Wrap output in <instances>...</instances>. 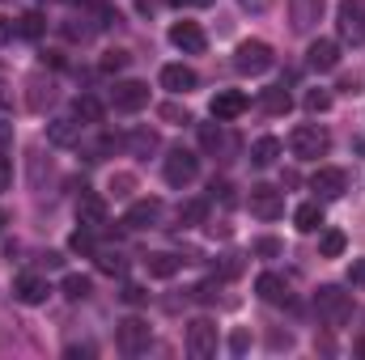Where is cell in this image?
Segmentation results:
<instances>
[{
    "mask_svg": "<svg viewBox=\"0 0 365 360\" xmlns=\"http://www.w3.org/2000/svg\"><path fill=\"white\" fill-rule=\"evenodd\" d=\"M293 225H297L302 233H319V229H323V203H319V199L302 203V208L293 212Z\"/></svg>",
    "mask_w": 365,
    "mask_h": 360,
    "instance_id": "obj_19",
    "label": "cell"
},
{
    "mask_svg": "<svg viewBox=\"0 0 365 360\" xmlns=\"http://www.w3.org/2000/svg\"><path fill=\"white\" fill-rule=\"evenodd\" d=\"M47 136H51V144H77L81 140V123L77 119H56L47 127Z\"/></svg>",
    "mask_w": 365,
    "mask_h": 360,
    "instance_id": "obj_21",
    "label": "cell"
},
{
    "mask_svg": "<svg viewBox=\"0 0 365 360\" xmlns=\"http://www.w3.org/2000/svg\"><path fill=\"white\" fill-rule=\"evenodd\" d=\"M128 149H132L136 157H149V153H158V149H162V140H158V132H149V127H136V132L128 136Z\"/></svg>",
    "mask_w": 365,
    "mask_h": 360,
    "instance_id": "obj_22",
    "label": "cell"
},
{
    "mask_svg": "<svg viewBox=\"0 0 365 360\" xmlns=\"http://www.w3.org/2000/svg\"><path fill=\"white\" fill-rule=\"evenodd\" d=\"M251 216H259V221H276V216H284V191H276L268 182H259V186H251Z\"/></svg>",
    "mask_w": 365,
    "mask_h": 360,
    "instance_id": "obj_4",
    "label": "cell"
},
{
    "mask_svg": "<svg viewBox=\"0 0 365 360\" xmlns=\"http://www.w3.org/2000/svg\"><path fill=\"white\" fill-rule=\"evenodd\" d=\"M195 4H212V0H195Z\"/></svg>",
    "mask_w": 365,
    "mask_h": 360,
    "instance_id": "obj_50",
    "label": "cell"
},
{
    "mask_svg": "<svg viewBox=\"0 0 365 360\" xmlns=\"http://www.w3.org/2000/svg\"><path fill=\"white\" fill-rule=\"evenodd\" d=\"M264 110H268V115H289V110H293V97H289V90H284V85L264 90Z\"/></svg>",
    "mask_w": 365,
    "mask_h": 360,
    "instance_id": "obj_23",
    "label": "cell"
},
{
    "mask_svg": "<svg viewBox=\"0 0 365 360\" xmlns=\"http://www.w3.org/2000/svg\"><path fill=\"white\" fill-rule=\"evenodd\" d=\"M340 34H344V43H353V47L365 43V0H344V4H340Z\"/></svg>",
    "mask_w": 365,
    "mask_h": 360,
    "instance_id": "obj_6",
    "label": "cell"
},
{
    "mask_svg": "<svg viewBox=\"0 0 365 360\" xmlns=\"http://www.w3.org/2000/svg\"><path fill=\"white\" fill-rule=\"evenodd\" d=\"M9 182H13V166L9 157H0V191H9Z\"/></svg>",
    "mask_w": 365,
    "mask_h": 360,
    "instance_id": "obj_42",
    "label": "cell"
},
{
    "mask_svg": "<svg viewBox=\"0 0 365 360\" xmlns=\"http://www.w3.org/2000/svg\"><path fill=\"white\" fill-rule=\"evenodd\" d=\"M327 106H331V93L327 90H310L306 93V110H310V115H323Z\"/></svg>",
    "mask_w": 365,
    "mask_h": 360,
    "instance_id": "obj_34",
    "label": "cell"
},
{
    "mask_svg": "<svg viewBox=\"0 0 365 360\" xmlns=\"http://www.w3.org/2000/svg\"><path fill=\"white\" fill-rule=\"evenodd\" d=\"M158 216H162V199H136V203L128 208L123 225H128V229H153Z\"/></svg>",
    "mask_w": 365,
    "mask_h": 360,
    "instance_id": "obj_14",
    "label": "cell"
},
{
    "mask_svg": "<svg viewBox=\"0 0 365 360\" xmlns=\"http://www.w3.org/2000/svg\"><path fill=\"white\" fill-rule=\"evenodd\" d=\"M98 268L106 271V275H123V259L119 255H98Z\"/></svg>",
    "mask_w": 365,
    "mask_h": 360,
    "instance_id": "obj_40",
    "label": "cell"
},
{
    "mask_svg": "<svg viewBox=\"0 0 365 360\" xmlns=\"http://www.w3.org/2000/svg\"><path fill=\"white\" fill-rule=\"evenodd\" d=\"M13 30H17V26H9V17H0V43H9V38H13Z\"/></svg>",
    "mask_w": 365,
    "mask_h": 360,
    "instance_id": "obj_45",
    "label": "cell"
},
{
    "mask_svg": "<svg viewBox=\"0 0 365 360\" xmlns=\"http://www.w3.org/2000/svg\"><path fill=\"white\" fill-rule=\"evenodd\" d=\"M187 352L195 360H204V356L217 352V327H212L208 318H195V322L187 327Z\"/></svg>",
    "mask_w": 365,
    "mask_h": 360,
    "instance_id": "obj_8",
    "label": "cell"
},
{
    "mask_svg": "<svg viewBox=\"0 0 365 360\" xmlns=\"http://www.w3.org/2000/svg\"><path fill=\"white\" fill-rule=\"evenodd\" d=\"M43 30H47V17H43V13H26V17L17 21V34H21V38H38Z\"/></svg>",
    "mask_w": 365,
    "mask_h": 360,
    "instance_id": "obj_30",
    "label": "cell"
},
{
    "mask_svg": "<svg viewBox=\"0 0 365 360\" xmlns=\"http://www.w3.org/2000/svg\"><path fill=\"white\" fill-rule=\"evenodd\" d=\"M158 115H162L166 123H191V115L182 110L179 102H166V106H158Z\"/></svg>",
    "mask_w": 365,
    "mask_h": 360,
    "instance_id": "obj_35",
    "label": "cell"
},
{
    "mask_svg": "<svg viewBox=\"0 0 365 360\" xmlns=\"http://www.w3.org/2000/svg\"><path fill=\"white\" fill-rule=\"evenodd\" d=\"M60 288H64V297H68V301H86V297H90V288H93V280L73 271V275H64V284H60Z\"/></svg>",
    "mask_w": 365,
    "mask_h": 360,
    "instance_id": "obj_25",
    "label": "cell"
},
{
    "mask_svg": "<svg viewBox=\"0 0 365 360\" xmlns=\"http://www.w3.org/2000/svg\"><path fill=\"white\" fill-rule=\"evenodd\" d=\"M344 246H349V238H344L340 229H327V233L319 238V250H323V259H340V255H344Z\"/></svg>",
    "mask_w": 365,
    "mask_h": 360,
    "instance_id": "obj_26",
    "label": "cell"
},
{
    "mask_svg": "<svg viewBox=\"0 0 365 360\" xmlns=\"http://www.w3.org/2000/svg\"><path fill=\"white\" fill-rule=\"evenodd\" d=\"M145 268H149V275H153V280H170V275L179 271V259L162 250V255H149V259H145Z\"/></svg>",
    "mask_w": 365,
    "mask_h": 360,
    "instance_id": "obj_24",
    "label": "cell"
},
{
    "mask_svg": "<svg viewBox=\"0 0 365 360\" xmlns=\"http://www.w3.org/2000/svg\"><path fill=\"white\" fill-rule=\"evenodd\" d=\"M77 221L98 233V229L106 225V199H102V195H81V199H77Z\"/></svg>",
    "mask_w": 365,
    "mask_h": 360,
    "instance_id": "obj_16",
    "label": "cell"
},
{
    "mask_svg": "<svg viewBox=\"0 0 365 360\" xmlns=\"http://www.w3.org/2000/svg\"><path fill=\"white\" fill-rule=\"evenodd\" d=\"M344 170H336V166H323V170H314V179H310V191H319V199H340L344 195Z\"/></svg>",
    "mask_w": 365,
    "mask_h": 360,
    "instance_id": "obj_12",
    "label": "cell"
},
{
    "mask_svg": "<svg viewBox=\"0 0 365 360\" xmlns=\"http://www.w3.org/2000/svg\"><path fill=\"white\" fill-rule=\"evenodd\" d=\"M170 43H175L179 51H187V55H200V51L208 47L200 21H175V26H170Z\"/></svg>",
    "mask_w": 365,
    "mask_h": 360,
    "instance_id": "obj_11",
    "label": "cell"
},
{
    "mask_svg": "<svg viewBox=\"0 0 365 360\" xmlns=\"http://www.w3.org/2000/svg\"><path fill=\"white\" fill-rule=\"evenodd\" d=\"M280 250H284V246H280L276 238H259V242H255V255H259V259H276Z\"/></svg>",
    "mask_w": 365,
    "mask_h": 360,
    "instance_id": "obj_38",
    "label": "cell"
},
{
    "mask_svg": "<svg viewBox=\"0 0 365 360\" xmlns=\"http://www.w3.org/2000/svg\"><path fill=\"white\" fill-rule=\"evenodd\" d=\"M110 191H115V199H128V195L136 191V179H132V174H115V179H110Z\"/></svg>",
    "mask_w": 365,
    "mask_h": 360,
    "instance_id": "obj_37",
    "label": "cell"
},
{
    "mask_svg": "<svg viewBox=\"0 0 365 360\" xmlns=\"http://www.w3.org/2000/svg\"><path fill=\"white\" fill-rule=\"evenodd\" d=\"M272 47L264 43V38H247V43H238V55H234V68L242 73V77H259V73H268L272 68Z\"/></svg>",
    "mask_w": 365,
    "mask_h": 360,
    "instance_id": "obj_3",
    "label": "cell"
},
{
    "mask_svg": "<svg viewBox=\"0 0 365 360\" xmlns=\"http://www.w3.org/2000/svg\"><path fill=\"white\" fill-rule=\"evenodd\" d=\"M149 344H153V331H149V322H140V318H128V322H119V348H123L128 356H140V352H149Z\"/></svg>",
    "mask_w": 365,
    "mask_h": 360,
    "instance_id": "obj_7",
    "label": "cell"
},
{
    "mask_svg": "<svg viewBox=\"0 0 365 360\" xmlns=\"http://www.w3.org/2000/svg\"><path fill=\"white\" fill-rule=\"evenodd\" d=\"M110 102H115V110H145L149 106V85L145 81H119L115 90H110Z\"/></svg>",
    "mask_w": 365,
    "mask_h": 360,
    "instance_id": "obj_9",
    "label": "cell"
},
{
    "mask_svg": "<svg viewBox=\"0 0 365 360\" xmlns=\"http://www.w3.org/2000/svg\"><path fill=\"white\" fill-rule=\"evenodd\" d=\"M242 9H251V13H268L272 9V0H238Z\"/></svg>",
    "mask_w": 365,
    "mask_h": 360,
    "instance_id": "obj_43",
    "label": "cell"
},
{
    "mask_svg": "<svg viewBox=\"0 0 365 360\" xmlns=\"http://www.w3.org/2000/svg\"><path fill=\"white\" fill-rule=\"evenodd\" d=\"M9 136H13V127H9V123H4V119H0V144H4V140H9Z\"/></svg>",
    "mask_w": 365,
    "mask_h": 360,
    "instance_id": "obj_46",
    "label": "cell"
},
{
    "mask_svg": "<svg viewBox=\"0 0 365 360\" xmlns=\"http://www.w3.org/2000/svg\"><path fill=\"white\" fill-rule=\"evenodd\" d=\"M64 4H81V0H64Z\"/></svg>",
    "mask_w": 365,
    "mask_h": 360,
    "instance_id": "obj_51",
    "label": "cell"
},
{
    "mask_svg": "<svg viewBox=\"0 0 365 360\" xmlns=\"http://www.w3.org/2000/svg\"><path fill=\"white\" fill-rule=\"evenodd\" d=\"M289 149H293V157H302V162H319V157H327L331 136H327L319 123H302V127L289 136Z\"/></svg>",
    "mask_w": 365,
    "mask_h": 360,
    "instance_id": "obj_1",
    "label": "cell"
},
{
    "mask_svg": "<svg viewBox=\"0 0 365 360\" xmlns=\"http://www.w3.org/2000/svg\"><path fill=\"white\" fill-rule=\"evenodd\" d=\"M47 292H51V288H47L43 275H17V280H13V297H17L21 305H43Z\"/></svg>",
    "mask_w": 365,
    "mask_h": 360,
    "instance_id": "obj_15",
    "label": "cell"
},
{
    "mask_svg": "<svg viewBox=\"0 0 365 360\" xmlns=\"http://www.w3.org/2000/svg\"><path fill=\"white\" fill-rule=\"evenodd\" d=\"M26 102H30V110H47V106L56 102L51 81H47V85H43V81H30V97H26Z\"/></svg>",
    "mask_w": 365,
    "mask_h": 360,
    "instance_id": "obj_28",
    "label": "cell"
},
{
    "mask_svg": "<svg viewBox=\"0 0 365 360\" xmlns=\"http://www.w3.org/2000/svg\"><path fill=\"white\" fill-rule=\"evenodd\" d=\"M162 170H166V182L170 186H187V182H195V174H200V157L187 153V149H175Z\"/></svg>",
    "mask_w": 365,
    "mask_h": 360,
    "instance_id": "obj_5",
    "label": "cell"
},
{
    "mask_svg": "<svg viewBox=\"0 0 365 360\" xmlns=\"http://www.w3.org/2000/svg\"><path fill=\"white\" fill-rule=\"evenodd\" d=\"M349 280H353V284H361V288H365V263H353V268H349Z\"/></svg>",
    "mask_w": 365,
    "mask_h": 360,
    "instance_id": "obj_44",
    "label": "cell"
},
{
    "mask_svg": "<svg viewBox=\"0 0 365 360\" xmlns=\"http://www.w3.org/2000/svg\"><path fill=\"white\" fill-rule=\"evenodd\" d=\"M276 157H280V140H276V136H259L255 149H251V162H255L259 170H268V166H276Z\"/></svg>",
    "mask_w": 365,
    "mask_h": 360,
    "instance_id": "obj_20",
    "label": "cell"
},
{
    "mask_svg": "<svg viewBox=\"0 0 365 360\" xmlns=\"http://www.w3.org/2000/svg\"><path fill=\"white\" fill-rule=\"evenodd\" d=\"M357 356H365V339H357Z\"/></svg>",
    "mask_w": 365,
    "mask_h": 360,
    "instance_id": "obj_48",
    "label": "cell"
},
{
    "mask_svg": "<svg viewBox=\"0 0 365 360\" xmlns=\"http://www.w3.org/2000/svg\"><path fill=\"white\" fill-rule=\"evenodd\" d=\"M230 352H234V356H247V352H251V335H247V331H234V335H230Z\"/></svg>",
    "mask_w": 365,
    "mask_h": 360,
    "instance_id": "obj_39",
    "label": "cell"
},
{
    "mask_svg": "<svg viewBox=\"0 0 365 360\" xmlns=\"http://www.w3.org/2000/svg\"><path fill=\"white\" fill-rule=\"evenodd\" d=\"M212 119L217 123H230V119H238L242 110H247V93H238V90H221L217 97H212Z\"/></svg>",
    "mask_w": 365,
    "mask_h": 360,
    "instance_id": "obj_13",
    "label": "cell"
},
{
    "mask_svg": "<svg viewBox=\"0 0 365 360\" xmlns=\"http://www.w3.org/2000/svg\"><path fill=\"white\" fill-rule=\"evenodd\" d=\"M102 115H106V110H102L98 97H90V93L77 97V119H86V123H102Z\"/></svg>",
    "mask_w": 365,
    "mask_h": 360,
    "instance_id": "obj_31",
    "label": "cell"
},
{
    "mask_svg": "<svg viewBox=\"0 0 365 360\" xmlns=\"http://www.w3.org/2000/svg\"><path fill=\"white\" fill-rule=\"evenodd\" d=\"M200 144H204L208 153H217V149L225 144V136H221V127H212V123H204V127H200Z\"/></svg>",
    "mask_w": 365,
    "mask_h": 360,
    "instance_id": "obj_33",
    "label": "cell"
},
{
    "mask_svg": "<svg viewBox=\"0 0 365 360\" xmlns=\"http://www.w3.org/2000/svg\"><path fill=\"white\" fill-rule=\"evenodd\" d=\"M319 9H323V0H293V26L306 30V26L319 17Z\"/></svg>",
    "mask_w": 365,
    "mask_h": 360,
    "instance_id": "obj_27",
    "label": "cell"
},
{
    "mask_svg": "<svg viewBox=\"0 0 365 360\" xmlns=\"http://www.w3.org/2000/svg\"><path fill=\"white\" fill-rule=\"evenodd\" d=\"M166 4H175V9H182V4H195V0H166Z\"/></svg>",
    "mask_w": 365,
    "mask_h": 360,
    "instance_id": "obj_47",
    "label": "cell"
},
{
    "mask_svg": "<svg viewBox=\"0 0 365 360\" xmlns=\"http://www.w3.org/2000/svg\"><path fill=\"white\" fill-rule=\"evenodd\" d=\"M204 212H208V203L204 199H187V203H179V225L187 229V225H200L204 221Z\"/></svg>",
    "mask_w": 365,
    "mask_h": 360,
    "instance_id": "obj_29",
    "label": "cell"
},
{
    "mask_svg": "<svg viewBox=\"0 0 365 360\" xmlns=\"http://www.w3.org/2000/svg\"><path fill=\"white\" fill-rule=\"evenodd\" d=\"M314 309H319V318H323L327 327H344L349 314H353V297L340 292L336 284H323V288L314 292Z\"/></svg>",
    "mask_w": 365,
    "mask_h": 360,
    "instance_id": "obj_2",
    "label": "cell"
},
{
    "mask_svg": "<svg viewBox=\"0 0 365 360\" xmlns=\"http://www.w3.org/2000/svg\"><path fill=\"white\" fill-rule=\"evenodd\" d=\"M68 250H77V255H93V229H77L73 238H68Z\"/></svg>",
    "mask_w": 365,
    "mask_h": 360,
    "instance_id": "obj_32",
    "label": "cell"
},
{
    "mask_svg": "<svg viewBox=\"0 0 365 360\" xmlns=\"http://www.w3.org/2000/svg\"><path fill=\"white\" fill-rule=\"evenodd\" d=\"M255 292H259L264 301H272V305H289V284H284L280 275H272V271H264V275L255 280Z\"/></svg>",
    "mask_w": 365,
    "mask_h": 360,
    "instance_id": "obj_18",
    "label": "cell"
},
{
    "mask_svg": "<svg viewBox=\"0 0 365 360\" xmlns=\"http://www.w3.org/2000/svg\"><path fill=\"white\" fill-rule=\"evenodd\" d=\"M306 64H310L314 73H331V68H340V43H336V38H314L310 51H306Z\"/></svg>",
    "mask_w": 365,
    "mask_h": 360,
    "instance_id": "obj_10",
    "label": "cell"
},
{
    "mask_svg": "<svg viewBox=\"0 0 365 360\" xmlns=\"http://www.w3.org/2000/svg\"><path fill=\"white\" fill-rule=\"evenodd\" d=\"M123 301H128V305H145V301H149V292H145L140 284H123Z\"/></svg>",
    "mask_w": 365,
    "mask_h": 360,
    "instance_id": "obj_41",
    "label": "cell"
},
{
    "mask_svg": "<svg viewBox=\"0 0 365 360\" xmlns=\"http://www.w3.org/2000/svg\"><path fill=\"white\" fill-rule=\"evenodd\" d=\"M128 68V51H106L102 55V73H123Z\"/></svg>",
    "mask_w": 365,
    "mask_h": 360,
    "instance_id": "obj_36",
    "label": "cell"
},
{
    "mask_svg": "<svg viewBox=\"0 0 365 360\" xmlns=\"http://www.w3.org/2000/svg\"><path fill=\"white\" fill-rule=\"evenodd\" d=\"M195 68H187V64H166L162 68V90H170V93H191L195 90Z\"/></svg>",
    "mask_w": 365,
    "mask_h": 360,
    "instance_id": "obj_17",
    "label": "cell"
},
{
    "mask_svg": "<svg viewBox=\"0 0 365 360\" xmlns=\"http://www.w3.org/2000/svg\"><path fill=\"white\" fill-rule=\"evenodd\" d=\"M4 225H9V212H0V229H4Z\"/></svg>",
    "mask_w": 365,
    "mask_h": 360,
    "instance_id": "obj_49",
    "label": "cell"
}]
</instances>
